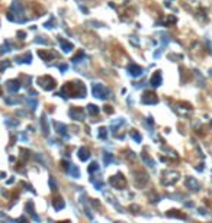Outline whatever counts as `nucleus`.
I'll use <instances>...</instances> for the list:
<instances>
[{
	"label": "nucleus",
	"mask_w": 212,
	"mask_h": 223,
	"mask_svg": "<svg viewBox=\"0 0 212 223\" xmlns=\"http://www.w3.org/2000/svg\"><path fill=\"white\" fill-rule=\"evenodd\" d=\"M55 128H57V132H58V135L64 136V138H68V136H70V135H68V132H67V128H65V125L55 122Z\"/></svg>",
	"instance_id": "nucleus-12"
},
{
	"label": "nucleus",
	"mask_w": 212,
	"mask_h": 223,
	"mask_svg": "<svg viewBox=\"0 0 212 223\" xmlns=\"http://www.w3.org/2000/svg\"><path fill=\"white\" fill-rule=\"evenodd\" d=\"M131 136H132L134 139H135L137 142H141V141H142V138H141V135L138 133V132H135V131H132V132H131Z\"/></svg>",
	"instance_id": "nucleus-25"
},
{
	"label": "nucleus",
	"mask_w": 212,
	"mask_h": 223,
	"mask_svg": "<svg viewBox=\"0 0 212 223\" xmlns=\"http://www.w3.org/2000/svg\"><path fill=\"white\" fill-rule=\"evenodd\" d=\"M129 39H131V42H132V44H135V45L138 44V39H135V36H131Z\"/></svg>",
	"instance_id": "nucleus-35"
},
{
	"label": "nucleus",
	"mask_w": 212,
	"mask_h": 223,
	"mask_svg": "<svg viewBox=\"0 0 212 223\" xmlns=\"http://www.w3.org/2000/svg\"><path fill=\"white\" fill-rule=\"evenodd\" d=\"M63 164H64V168H65L68 175H71L73 178L80 177V171H79V168H77L74 164H71V162H63Z\"/></svg>",
	"instance_id": "nucleus-6"
},
{
	"label": "nucleus",
	"mask_w": 212,
	"mask_h": 223,
	"mask_svg": "<svg viewBox=\"0 0 212 223\" xmlns=\"http://www.w3.org/2000/svg\"><path fill=\"white\" fill-rule=\"evenodd\" d=\"M28 103H29L31 109H32V110H35V107H36V101H28Z\"/></svg>",
	"instance_id": "nucleus-33"
},
{
	"label": "nucleus",
	"mask_w": 212,
	"mask_h": 223,
	"mask_svg": "<svg viewBox=\"0 0 212 223\" xmlns=\"http://www.w3.org/2000/svg\"><path fill=\"white\" fill-rule=\"evenodd\" d=\"M7 65H9V63H3V64L0 63V70L3 71V70H4V68H6V67H7Z\"/></svg>",
	"instance_id": "nucleus-34"
},
{
	"label": "nucleus",
	"mask_w": 212,
	"mask_h": 223,
	"mask_svg": "<svg viewBox=\"0 0 212 223\" xmlns=\"http://www.w3.org/2000/svg\"><path fill=\"white\" fill-rule=\"evenodd\" d=\"M177 180H179V173H176V171H166V173H163V180L161 181H163L164 185H171Z\"/></svg>",
	"instance_id": "nucleus-4"
},
{
	"label": "nucleus",
	"mask_w": 212,
	"mask_h": 223,
	"mask_svg": "<svg viewBox=\"0 0 212 223\" xmlns=\"http://www.w3.org/2000/svg\"><path fill=\"white\" fill-rule=\"evenodd\" d=\"M61 96L63 97H84L86 96V87L84 84L80 83H67L61 90Z\"/></svg>",
	"instance_id": "nucleus-1"
},
{
	"label": "nucleus",
	"mask_w": 212,
	"mask_h": 223,
	"mask_svg": "<svg viewBox=\"0 0 212 223\" xmlns=\"http://www.w3.org/2000/svg\"><path fill=\"white\" fill-rule=\"evenodd\" d=\"M41 125H42V133L45 135V136L50 135V125L47 123V118H45V116L41 118Z\"/></svg>",
	"instance_id": "nucleus-16"
},
{
	"label": "nucleus",
	"mask_w": 212,
	"mask_h": 223,
	"mask_svg": "<svg viewBox=\"0 0 212 223\" xmlns=\"http://www.w3.org/2000/svg\"><path fill=\"white\" fill-rule=\"evenodd\" d=\"M58 42H60V45H61V49H63L65 54L71 52V49H73V44L71 42H67L64 38H58Z\"/></svg>",
	"instance_id": "nucleus-11"
},
{
	"label": "nucleus",
	"mask_w": 212,
	"mask_h": 223,
	"mask_svg": "<svg viewBox=\"0 0 212 223\" xmlns=\"http://www.w3.org/2000/svg\"><path fill=\"white\" fill-rule=\"evenodd\" d=\"M186 187L189 190H192V191H198V190L200 188V184H199V181L196 180L195 177H187V180H186Z\"/></svg>",
	"instance_id": "nucleus-9"
},
{
	"label": "nucleus",
	"mask_w": 212,
	"mask_h": 223,
	"mask_svg": "<svg viewBox=\"0 0 212 223\" xmlns=\"http://www.w3.org/2000/svg\"><path fill=\"white\" fill-rule=\"evenodd\" d=\"M87 109H89L90 114H98L99 113V107L96 105H89L87 106Z\"/></svg>",
	"instance_id": "nucleus-21"
},
{
	"label": "nucleus",
	"mask_w": 212,
	"mask_h": 223,
	"mask_svg": "<svg viewBox=\"0 0 212 223\" xmlns=\"http://www.w3.org/2000/svg\"><path fill=\"white\" fill-rule=\"evenodd\" d=\"M83 57H84V54H83V51H80V52H79V54H77L76 57L73 58V63H80L79 59H80V58H83Z\"/></svg>",
	"instance_id": "nucleus-26"
},
{
	"label": "nucleus",
	"mask_w": 212,
	"mask_h": 223,
	"mask_svg": "<svg viewBox=\"0 0 212 223\" xmlns=\"http://www.w3.org/2000/svg\"><path fill=\"white\" fill-rule=\"evenodd\" d=\"M141 156H142V160L145 161V164L148 165V167H151V168H153V167H154V161H153V160H150V158H148L147 155H145V154H142Z\"/></svg>",
	"instance_id": "nucleus-23"
},
{
	"label": "nucleus",
	"mask_w": 212,
	"mask_h": 223,
	"mask_svg": "<svg viewBox=\"0 0 212 223\" xmlns=\"http://www.w3.org/2000/svg\"><path fill=\"white\" fill-rule=\"evenodd\" d=\"M99 138L100 139L108 138V131H106V128H100V129H99Z\"/></svg>",
	"instance_id": "nucleus-24"
},
{
	"label": "nucleus",
	"mask_w": 212,
	"mask_h": 223,
	"mask_svg": "<svg viewBox=\"0 0 212 223\" xmlns=\"http://www.w3.org/2000/svg\"><path fill=\"white\" fill-rule=\"evenodd\" d=\"M26 209H28V210H29V211H28V213H29V215H31V216H32V219H35V220H38V216L35 215V213H34V210H32V203H31V202H29V203H28V204H26Z\"/></svg>",
	"instance_id": "nucleus-20"
},
{
	"label": "nucleus",
	"mask_w": 212,
	"mask_h": 223,
	"mask_svg": "<svg viewBox=\"0 0 212 223\" xmlns=\"http://www.w3.org/2000/svg\"><path fill=\"white\" fill-rule=\"evenodd\" d=\"M6 101H7L9 105H12V103H13V105H17L21 100H19V99H6Z\"/></svg>",
	"instance_id": "nucleus-30"
},
{
	"label": "nucleus",
	"mask_w": 212,
	"mask_h": 223,
	"mask_svg": "<svg viewBox=\"0 0 212 223\" xmlns=\"http://www.w3.org/2000/svg\"><path fill=\"white\" fill-rule=\"evenodd\" d=\"M35 42H38V44H47V39H44V36H38V38L35 39Z\"/></svg>",
	"instance_id": "nucleus-31"
},
{
	"label": "nucleus",
	"mask_w": 212,
	"mask_h": 223,
	"mask_svg": "<svg viewBox=\"0 0 212 223\" xmlns=\"http://www.w3.org/2000/svg\"><path fill=\"white\" fill-rule=\"evenodd\" d=\"M142 72H144V70H142L140 65H137V64H131V65L128 67V74L132 77H140Z\"/></svg>",
	"instance_id": "nucleus-10"
},
{
	"label": "nucleus",
	"mask_w": 212,
	"mask_h": 223,
	"mask_svg": "<svg viewBox=\"0 0 212 223\" xmlns=\"http://www.w3.org/2000/svg\"><path fill=\"white\" fill-rule=\"evenodd\" d=\"M110 184L116 187V188H123L125 187V178L122 177V174H118V175H113L110 178Z\"/></svg>",
	"instance_id": "nucleus-7"
},
{
	"label": "nucleus",
	"mask_w": 212,
	"mask_h": 223,
	"mask_svg": "<svg viewBox=\"0 0 212 223\" xmlns=\"http://www.w3.org/2000/svg\"><path fill=\"white\" fill-rule=\"evenodd\" d=\"M64 207V202L61 198H55L54 200V209L55 210H60V209H63Z\"/></svg>",
	"instance_id": "nucleus-19"
},
{
	"label": "nucleus",
	"mask_w": 212,
	"mask_h": 223,
	"mask_svg": "<svg viewBox=\"0 0 212 223\" xmlns=\"http://www.w3.org/2000/svg\"><path fill=\"white\" fill-rule=\"evenodd\" d=\"M141 101H142L144 105H156L158 101V99L153 91H145L144 94H142V97H141Z\"/></svg>",
	"instance_id": "nucleus-5"
},
{
	"label": "nucleus",
	"mask_w": 212,
	"mask_h": 223,
	"mask_svg": "<svg viewBox=\"0 0 212 223\" xmlns=\"http://www.w3.org/2000/svg\"><path fill=\"white\" fill-rule=\"evenodd\" d=\"M15 59H16L17 63H26V64H29L31 59H32V57H31V54H26V57H25V55H23V57H16Z\"/></svg>",
	"instance_id": "nucleus-17"
},
{
	"label": "nucleus",
	"mask_w": 212,
	"mask_h": 223,
	"mask_svg": "<svg viewBox=\"0 0 212 223\" xmlns=\"http://www.w3.org/2000/svg\"><path fill=\"white\" fill-rule=\"evenodd\" d=\"M92 91H93V96L98 97V99H108V94H109V91L106 90V87L103 84H100V83H96V84H93V89H92Z\"/></svg>",
	"instance_id": "nucleus-3"
},
{
	"label": "nucleus",
	"mask_w": 212,
	"mask_h": 223,
	"mask_svg": "<svg viewBox=\"0 0 212 223\" xmlns=\"http://www.w3.org/2000/svg\"><path fill=\"white\" fill-rule=\"evenodd\" d=\"M70 116L74 120H84V112H83L81 107H73L70 110Z\"/></svg>",
	"instance_id": "nucleus-8"
},
{
	"label": "nucleus",
	"mask_w": 212,
	"mask_h": 223,
	"mask_svg": "<svg viewBox=\"0 0 212 223\" xmlns=\"http://www.w3.org/2000/svg\"><path fill=\"white\" fill-rule=\"evenodd\" d=\"M36 83H38L41 87H42L44 90H48V91H51V90L55 89V80L52 78V77H48V76H44V77H39L38 80H36Z\"/></svg>",
	"instance_id": "nucleus-2"
},
{
	"label": "nucleus",
	"mask_w": 212,
	"mask_h": 223,
	"mask_svg": "<svg viewBox=\"0 0 212 223\" xmlns=\"http://www.w3.org/2000/svg\"><path fill=\"white\" fill-rule=\"evenodd\" d=\"M19 89H21V84H19V81H17V80L7 81V90L10 93H16Z\"/></svg>",
	"instance_id": "nucleus-13"
},
{
	"label": "nucleus",
	"mask_w": 212,
	"mask_h": 223,
	"mask_svg": "<svg viewBox=\"0 0 212 223\" xmlns=\"http://www.w3.org/2000/svg\"><path fill=\"white\" fill-rule=\"evenodd\" d=\"M161 84V71H156L151 77V86L153 87H158Z\"/></svg>",
	"instance_id": "nucleus-14"
},
{
	"label": "nucleus",
	"mask_w": 212,
	"mask_h": 223,
	"mask_svg": "<svg viewBox=\"0 0 212 223\" xmlns=\"http://www.w3.org/2000/svg\"><path fill=\"white\" fill-rule=\"evenodd\" d=\"M103 162H105L106 165H109L113 162V155L112 154H109V152H106L105 155H103Z\"/></svg>",
	"instance_id": "nucleus-18"
},
{
	"label": "nucleus",
	"mask_w": 212,
	"mask_h": 223,
	"mask_svg": "<svg viewBox=\"0 0 212 223\" xmlns=\"http://www.w3.org/2000/svg\"><path fill=\"white\" fill-rule=\"evenodd\" d=\"M98 171H99L98 162H92V164H90V167H89V173L93 174V173H98Z\"/></svg>",
	"instance_id": "nucleus-22"
},
{
	"label": "nucleus",
	"mask_w": 212,
	"mask_h": 223,
	"mask_svg": "<svg viewBox=\"0 0 212 223\" xmlns=\"http://www.w3.org/2000/svg\"><path fill=\"white\" fill-rule=\"evenodd\" d=\"M105 113H108V114L113 113V109H110V106H105Z\"/></svg>",
	"instance_id": "nucleus-32"
},
{
	"label": "nucleus",
	"mask_w": 212,
	"mask_h": 223,
	"mask_svg": "<svg viewBox=\"0 0 212 223\" xmlns=\"http://www.w3.org/2000/svg\"><path fill=\"white\" fill-rule=\"evenodd\" d=\"M45 28H47V29H52V28H54V19H52V17H51V21L45 23Z\"/></svg>",
	"instance_id": "nucleus-29"
},
{
	"label": "nucleus",
	"mask_w": 212,
	"mask_h": 223,
	"mask_svg": "<svg viewBox=\"0 0 212 223\" xmlns=\"http://www.w3.org/2000/svg\"><path fill=\"white\" fill-rule=\"evenodd\" d=\"M79 158H80L81 161H87L90 158V152L87 148H80L79 149Z\"/></svg>",
	"instance_id": "nucleus-15"
},
{
	"label": "nucleus",
	"mask_w": 212,
	"mask_h": 223,
	"mask_svg": "<svg viewBox=\"0 0 212 223\" xmlns=\"http://www.w3.org/2000/svg\"><path fill=\"white\" fill-rule=\"evenodd\" d=\"M9 48H10V44H9V41H6V42H4V45L2 46V52H9Z\"/></svg>",
	"instance_id": "nucleus-27"
},
{
	"label": "nucleus",
	"mask_w": 212,
	"mask_h": 223,
	"mask_svg": "<svg viewBox=\"0 0 212 223\" xmlns=\"http://www.w3.org/2000/svg\"><path fill=\"white\" fill-rule=\"evenodd\" d=\"M50 185H51V190H52V191H55V190H57V184H55L54 177H50Z\"/></svg>",
	"instance_id": "nucleus-28"
}]
</instances>
